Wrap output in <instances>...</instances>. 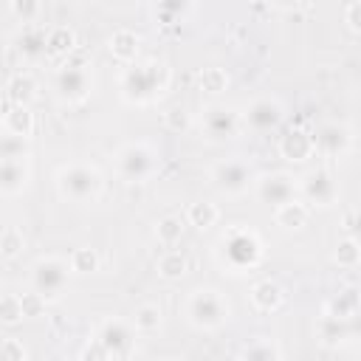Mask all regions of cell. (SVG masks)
I'll return each mask as SVG.
<instances>
[{
    "label": "cell",
    "mask_w": 361,
    "mask_h": 361,
    "mask_svg": "<svg viewBox=\"0 0 361 361\" xmlns=\"http://www.w3.org/2000/svg\"><path fill=\"white\" fill-rule=\"evenodd\" d=\"M104 189V178L93 164H65L56 172V192L71 203H93Z\"/></svg>",
    "instance_id": "277c9868"
},
{
    "label": "cell",
    "mask_w": 361,
    "mask_h": 361,
    "mask_svg": "<svg viewBox=\"0 0 361 361\" xmlns=\"http://www.w3.org/2000/svg\"><path fill=\"white\" fill-rule=\"evenodd\" d=\"M333 259L341 265V268H355L361 262V243L355 237H344L336 251H333Z\"/></svg>",
    "instance_id": "836d02e7"
},
{
    "label": "cell",
    "mask_w": 361,
    "mask_h": 361,
    "mask_svg": "<svg viewBox=\"0 0 361 361\" xmlns=\"http://www.w3.org/2000/svg\"><path fill=\"white\" fill-rule=\"evenodd\" d=\"M344 23L353 28V31H361V3H350L347 11H344Z\"/></svg>",
    "instance_id": "60d3db41"
},
{
    "label": "cell",
    "mask_w": 361,
    "mask_h": 361,
    "mask_svg": "<svg viewBox=\"0 0 361 361\" xmlns=\"http://www.w3.org/2000/svg\"><path fill=\"white\" fill-rule=\"evenodd\" d=\"M3 133H14V135H23V138H31V133H34V113H31L25 104H11V102H6Z\"/></svg>",
    "instance_id": "d6986e66"
},
{
    "label": "cell",
    "mask_w": 361,
    "mask_h": 361,
    "mask_svg": "<svg viewBox=\"0 0 361 361\" xmlns=\"http://www.w3.org/2000/svg\"><path fill=\"white\" fill-rule=\"evenodd\" d=\"M169 79H172V73H169L166 62H158V59L130 62L121 71L118 93L127 104H152L166 93Z\"/></svg>",
    "instance_id": "6da1fadb"
},
{
    "label": "cell",
    "mask_w": 361,
    "mask_h": 361,
    "mask_svg": "<svg viewBox=\"0 0 361 361\" xmlns=\"http://www.w3.org/2000/svg\"><path fill=\"white\" fill-rule=\"evenodd\" d=\"M25 319V307H23V296L20 293H3L0 299V322L6 327H14Z\"/></svg>",
    "instance_id": "4dcf8cb0"
},
{
    "label": "cell",
    "mask_w": 361,
    "mask_h": 361,
    "mask_svg": "<svg viewBox=\"0 0 361 361\" xmlns=\"http://www.w3.org/2000/svg\"><path fill=\"white\" fill-rule=\"evenodd\" d=\"M133 324H135V330H138L141 336H152V333L161 330V324H164V313H161L158 305H149V302H147V305H141V307L135 310Z\"/></svg>",
    "instance_id": "484cf974"
},
{
    "label": "cell",
    "mask_w": 361,
    "mask_h": 361,
    "mask_svg": "<svg viewBox=\"0 0 361 361\" xmlns=\"http://www.w3.org/2000/svg\"><path fill=\"white\" fill-rule=\"evenodd\" d=\"M71 268H73V274H93L99 268L96 251L93 248H76L71 254Z\"/></svg>",
    "instance_id": "d590c367"
},
{
    "label": "cell",
    "mask_w": 361,
    "mask_h": 361,
    "mask_svg": "<svg viewBox=\"0 0 361 361\" xmlns=\"http://www.w3.org/2000/svg\"><path fill=\"white\" fill-rule=\"evenodd\" d=\"M155 237H158V243H161L164 248H172V245H178L180 237H183V223H180L178 217H161V220L155 223Z\"/></svg>",
    "instance_id": "1f68e13d"
},
{
    "label": "cell",
    "mask_w": 361,
    "mask_h": 361,
    "mask_svg": "<svg viewBox=\"0 0 361 361\" xmlns=\"http://www.w3.org/2000/svg\"><path fill=\"white\" fill-rule=\"evenodd\" d=\"M161 166V155L147 141H130L116 152V175L124 183H144Z\"/></svg>",
    "instance_id": "5b68a950"
},
{
    "label": "cell",
    "mask_w": 361,
    "mask_h": 361,
    "mask_svg": "<svg viewBox=\"0 0 361 361\" xmlns=\"http://www.w3.org/2000/svg\"><path fill=\"white\" fill-rule=\"evenodd\" d=\"M279 152H282V158H288L293 164H302L316 152V135H310L302 127H293L279 138Z\"/></svg>",
    "instance_id": "2e32d148"
},
{
    "label": "cell",
    "mask_w": 361,
    "mask_h": 361,
    "mask_svg": "<svg viewBox=\"0 0 361 361\" xmlns=\"http://www.w3.org/2000/svg\"><path fill=\"white\" fill-rule=\"evenodd\" d=\"M200 87L209 93H223L228 87V76L223 68H203L200 73Z\"/></svg>",
    "instance_id": "8d00e7d4"
},
{
    "label": "cell",
    "mask_w": 361,
    "mask_h": 361,
    "mask_svg": "<svg viewBox=\"0 0 361 361\" xmlns=\"http://www.w3.org/2000/svg\"><path fill=\"white\" fill-rule=\"evenodd\" d=\"M192 6H195V0H152L155 17H158L161 23H166V25L186 20L189 11H192Z\"/></svg>",
    "instance_id": "cb8c5ba5"
},
{
    "label": "cell",
    "mask_w": 361,
    "mask_h": 361,
    "mask_svg": "<svg viewBox=\"0 0 361 361\" xmlns=\"http://www.w3.org/2000/svg\"><path fill=\"white\" fill-rule=\"evenodd\" d=\"M23 248H25L23 231L17 226H6L3 234H0V254H3V259H17L23 254Z\"/></svg>",
    "instance_id": "d6a6232c"
},
{
    "label": "cell",
    "mask_w": 361,
    "mask_h": 361,
    "mask_svg": "<svg viewBox=\"0 0 361 361\" xmlns=\"http://www.w3.org/2000/svg\"><path fill=\"white\" fill-rule=\"evenodd\" d=\"M11 3V11L17 20H23L25 25H34L42 14V3L39 0H8Z\"/></svg>",
    "instance_id": "e575fe53"
},
{
    "label": "cell",
    "mask_w": 361,
    "mask_h": 361,
    "mask_svg": "<svg viewBox=\"0 0 361 361\" xmlns=\"http://www.w3.org/2000/svg\"><path fill=\"white\" fill-rule=\"evenodd\" d=\"M186 220L195 226V228H200V231H206V228H212L217 220H220V209L214 206V203H206V200H197V203H192L189 209H186Z\"/></svg>",
    "instance_id": "4316f807"
},
{
    "label": "cell",
    "mask_w": 361,
    "mask_h": 361,
    "mask_svg": "<svg viewBox=\"0 0 361 361\" xmlns=\"http://www.w3.org/2000/svg\"><path fill=\"white\" fill-rule=\"evenodd\" d=\"M299 195L307 206H333L338 197V183L333 180V175L327 169H310L299 178Z\"/></svg>",
    "instance_id": "7c38bea8"
},
{
    "label": "cell",
    "mask_w": 361,
    "mask_h": 361,
    "mask_svg": "<svg viewBox=\"0 0 361 361\" xmlns=\"http://www.w3.org/2000/svg\"><path fill=\"white\" fill-rule=\"evenodd\" d=\"M237 355L248 361H271V358H282V347H276L271 338H254Z\"/></svg>",
    "instance_id": "f546056e"
},
{
    "label": "cell",
    "mask_w": 361,
    "mask_h": 361,
    "mask_svg": "<svg viewBox=\"0 0 361 361\" xmlns=\"http://www.w3.org/2000/svg\"><path fill=\"white\" fill-rule=\"evenodd\" d=\"M189 113L183 110V107H172V110H166L164 113V124H166V130H172V133H183V130H189Z\"/></svg>",
    "instance_id": "74e56055"
},
{
    "label": "cell",
    "mask_w": 361,
    "mask_h": 361,
    "mask_svg": "<svg viewBox=\"0 0 361 361\" xmlns=\"http://www.w3.org/2000/svg\"><path fill=\"white\" fill-rule=\"evenodd\" d=\"M307 217H310V206H307L305 200H299V197H293V200L276 206V212H274L276 226H282L285 231H296V228H302V226L307 223Z\"/></svg>",
    "instance_id": "ffe728a7"
},
{
    "label": "cell",
    "mask_w": 361,
    "mask_h": 361,
    "mask_svg": "<svg viewBox=\"0 0 361 361\" xmlns=\"http://www.w3.org/2000/svg\"><path fill=\"white\" fill-rule=\"evenodd\" d=\"M347 327H350V341H361V310H355L347 319Z\"/></svg>",
    "instance_id": "7bdbcfd3"
},
{
    "label": "cell",
    "mask_w": 361,
    "mask_h": 361,
    "mask_svg": "<svg viewBox=\"0 0 361 361\" xmlns=\"http://www.w3.org/2000/svg\"><path fill=\"white\" fill-rule=\"evenodd\" d=\"M276 8H285V11H290V8H299L305 0H271Z\"/></svg>",
    "instance_id": "f6af8a7d"
},
{
    "label": "cell",
    "mask_w": 361,
    "mask_h": 361,
    "mask_svg": "<svg viewBox=\"0 0 361 361\" xmlns=\"http://www.w3.org/2000/svg\"><path fill=\"white\" fill-rule=\"evenodd\" d=\"M0 355H3V361H25L28 358V350L23 347L20 338H3Z\"/></svg>",
    "instance_id": "f35d334b"
},
{
    "label": "cell",
    "mask_w": 361,
    "mask_h": 361,
    "mask_svg": "<svg viewBox=\"0 0 361 361\" xmlns=\"http://www.w3.org/2000/svg\"><path fill=\"white\" fill-rule=\"evenodd\" d=\"M240 127H243V116L223 104H212L200 116V130L209 141H231L240 133Z\"/></svg>",
    "instance_id": "30bf717a"
},
{
    "label": "cell",
    "mask_w": 361,
    "mask_h": 361,
    "mask_svg": "<svg viewBox=\"0 0 361 361\" xmlns=\"http://www.w3.org/2000/svg\"><path fill=\"white\" fill-rule=\"evenodd\" d=\"M54 90L62 102L68 104H79L90 96L93 90V76H90V68L85 62H65L56 76H54Z\"/></svg>",
    "instance_id": "52a82bcc"
},
{
    "label": "cell",
    "mask_w": 361,
    "mask_h": 361,
    "mask_svg": "<svg viewBox=\"0 0 361 361\" xmlns=\"http://www.w3.org/2000/svg\"><path fill=\"white\" fill-rule=\"evenodd\" d=\"M316 338L327 347H338L344 341H350V327H347V319L341 316H333V313H324L319 322H316Z\"/></svg>",
    "instance_id": "ac0fdd59"
},
{
    "label": "cell",
    "mask_w": 361,
    "mask_h": 361,
    "mask_svg": "<svg viewBox=\"0 0 361 361\" xmlns=\"http://www.w3.org/2000/svg\"><path fill=\"white\" fill-rule=\"evenodd\" d=\"M186 257L172 245V248H166L161 257H158V274L164 276V279H180L183 274H186Z\"/></svg>",
    "instance_id": "f1b7e54d"
},
{
    "label": "cell",
    "mask_w": 361,
    "mask_h": 361,
    "mask_svg": "<svg viewBox=\"0 0 361 361\" xmlns=\"http://www.w3.org/2000/svg\"><path fill=\"white\" fill-rule=\"evenodd\" d=\"M45 299L37 293V290H31V293H23V307H25V319L28 316H39L42 310H45Z\"/></svg>",
    "instance_id": "ab89813d"
},
{
    "label": "cell",
    "mask_w": 361,
    "mask_h": 361,
    "mask_svg": "<svg viewBox=\"0 0 361 361\" xmlns=\"http://www.w3.org/2000/svg\"><path fill=\"white\" fill-rule=\"evenodd\" d=\"M17 51L25 59H42V56H48V28H42V25L23 28V34L17 37Z\"/></svg>",
    "instance_id": "e0dca14e"
},
{
    "label": "cell",
    "mask_w": 361,
    "mask_h": 361,
    "mask_svg": "<svg viewBox=\"0 0 361 361\" xmlns=\"http://www.w3.org/2000/svg\"><path fill=\"white\" fill-rule=\"evenodd\" d=\"M347 226H350V237H355V240L361 243V209L347 220Z\"/></svg>",
    "instance_id": "ee69618b"
},
{
    "label": "cell",
    "mask_w": 361,
    "mask_h": 361,
    "mask_svg": "<svg viewBox=\"0 0 361 361\" xmlns=\"http://www.w3.org/2000/svg\"><path fill=\"white\" fill-rule=\"evenodd\" d=\"M71 274H73L71 259H62V257H39L34 262V268H31V288L45 302H56V299H62Z\"/></svg>",
    "instance_id": "8992f818"
},
{
    "label": "cell",
    "mask_w": 361,
    "mask_h": 361,
    "mask_svg": "<svg viewBox=\"0 0 361 361\" xmlns=\"http://www.w3.org/2000/svg\"><path fill=\"white\" fill-rule=\"evenodd\" d=\"M217 259L231 271V274H245L259 265L262 259V243L251 228L231 226L223 231L217 243Z\"/></svg>",
    "instance_id": "7a4b0ae2"
},
{
    "label": "cell",
    "mask_w": 361,
    "mask_h": 361,
    "mask_svg": "<svg viewBox=\"0 0 361 361\" xmlns=\"http://www.w3.org/2000/svg\"><path fill=\"white\" fill-rule=\"evenodd\" d=\"M79 358H110V355H107V350L102 347V341L93 338V344H87V347L79 353Z\"/></svg>",
    "instance_id": "b9f144b4"
},
{
    "label": "cell",
    "mask_w": 361,
    "mask_h": 361,
    "mask_svg": "<svg viewBox=\"0 0 361 361\" xmlns=\"http://www.w3.org/2000/svg\"><path fill=\"white\" fill-rule=\"evenodd\" d=\"M282 299H285L282 288H279L276 282H271V279H262V282H257V285L251 288V305H254L259 313L276 310V307L282 305Z\"/></svg>",
    "instance_id": "7402d4cb"
},
{
    "label": "cell",
    "mask_w": 361,
    "mask_h": 361,
    "mask_svg": "<svg viewBox=\"0 0 361 361\" xmlns=\"http://www.w3.org/2000/svg\"><path fill=\"white\" fill-rule=\"evenodd\" d=\"M209 178H212V186L223 195H243L254 186V169L245 161H237V158L214 164Z\"/></svg>",
    "instance_id": "9c48e42d"
},
{
    "label": "cell",
    "mask_w": 361,
    "mask_h": 361,
    "mask_svg": "<svg viewBox=\"0 0 361 361\" xmlns=\"http://www.w3.org/2000/svg\"><path fill=\"white\" fill-rule=\"evenodd\" d=\"M76 45V34L68 25H54L48 28V56H65Z\"/></svg>",
    "instance_id": "83f0119b"
},
{
    "label": "cell",
    "mask_w": 361,
    "mask_h": 361,
    "mask_svg": "<svg viewBox=\"0 0 361 361\" xmlns=\"http://www.w3.org/2000/svg\"><path fill=\"white\" fill-rule=\"evenodd\" d=\"M183 316L195 330L212 333L231 319V305L217 288H195L183 302Z\"/></svg>",
    "instance_id": "3957f363"
},
{
    "label": "cell",
    "mask_w": 361,
    "mask_h": 361,
    "mask_svg": "<svg viewBox=\"0 0 361 361\" xmlns=\"http://www.w3.org/2000/svg\"><path fill=\"white\" fill-rule=\"evenodd\" d=\"M37 96V82L31 73H14L8 82H6V102L11 104H31Z\"/></svg>",
    "instance_id": "603a6c76"
},
{
    "label": "cell",
    "mask_w": 361,
    "mask_h": 361,
    "mask_svg": "<svg viewBox=\"0 0 361 361\" xmlns=\"http://www.w3.org/2000/svg\"><path fill=\"white\" fill-rule=\"evenodd\" d=\"M96 338L102 341V347L107 350L110 358H130L135 353V338H138V330L133 322L127 319H104L96 330Z\"/></svg>",
    "instance_id": "ba28073f"
},
{
    "label": "cell",
    "mask_w": 361,
    "mask_h": 361,
    "mask_svg": "<svg viewBox=\"0 0 361 361\" xmlns=\"http://www.w3.org/2000/svg\"><path fill=\"white\" fill-rule=\"evenodd\" d=\"M254 192H257V197L262 203H268V206L276 209V206H282V203H288V200L296 197L299 180L290 178L288 172H268V175H259L254 180Z\"/></svg>",
    "instance_id": "4fadbf2b"
},
{
    "label": "cell",
    "mask_w": 361,
    "mask_h": 361,
    "mask_svg": "<svg viewBox=\"0 0 361 361\" xmlns=\"http://www.w3.org/2000/svg\"><path fill=\"white\" fill-rule=\"evenodd\" d=\"M355 310H361V296L355 288H344L338 290L336 296H330L324 313H333V316H341V319H350Z\"/></svg>",
    "instance_id": "d4e9b609"
},
{
    "label": "cell",
    "mask_w": 361,
    "mask_h": 361,
    "mask_svg": "<svg viewBox=\"0 0 361 361\" xmlns=\"http://www.w3.org/2000/svg\"><path fill=\"white\" fill-rule=\"evenodd\" d=\"M31 180V155L17 158H0V195L17 197L28 189Z\"/></svg>",
    "instance_id": "5bb4252c"
},
{
    "label": "cell",
    "mask_w": 361,
    "mask_h": 361,
    "mask_svg": "<svg viewBox=\"0 0 361 361\" xmlns=\"http://www.w3.org/2000/svg\"><path fill=\"white\" fill-rule=\"evenodd\" d=\"M350 144H353V133H350L347 124L327 121V124H322L319 133H316V147H319V152L327 155V158L344 155V152L350 149Z\"/></svg>",
    "instance_id": "9a60e30c"
},
{
    "label": "cell",
    "mask_w": 361,
    "mask_h": 361,
    "mask_svg": "<svg viewBox=\"0 0 361 361\" xmlns=\"http://www.w3.org/2000/svg\"><path fill=\"white\" fill-rule=\"evenodd\" d=\"M282 118H285V107L279 99L271 96H259L243 110V127L251 133H271L282 124Z\"/></svg>",
    "instance_id": "8fae6325"
},
{
    "label": "cell",
    "mask_w": 361,
    "mask_h": 361,
    "mask_svg": "<svg viewBox=\"0 0 361 361\" xmlns=\"http://www.w3.org/2000/svg\"><path fill=\"white\" fill-rule=\"evenodd\" d=\"M138 45H141V39H138V34L130 31V28H118V31H113V37L107 39L110 54H113L118 62H124V65L135 62V56H138Z\"/></svg>",
    "instance_id": "44dd1931"
}]
</instances>
